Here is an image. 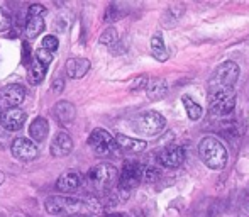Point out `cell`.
<instances>
[{"mask_svg":"<svg viewBox=\"0 0 249 217\" xmlns=\"http://www.w3.org/2000/svg\"><path fill=\"white\" fill-rule=\"evenodd\" d=\"M198 156L207 168L215 171L224 170L227 164V158H229L226 146L220 143V139L213 138V136H205L198 143Z\"/></svg>","mask_w":249,"mask_h":217,"instance_id":"cell-1","label":"cell"},{"mask_svg":"<svg viewBox=\"0 0 249 217\" xmlns=\"http://www.w3.org/2000/svg\"><path fill=\"white\" fill-rule=\"evenodd\" d=\"M44 209L50 216L54 217H70L83 214L85 211H95L92 204H87L78 199L68 197V195H53L44 202Z\"/></svg>","mask_w":249,"mask_h":217,"instance_id":"cell-2","label":"cell"},{"mask_svg":"<svg viewBox=\"0 0 249 217\" xmlns=\"http://www.w3.org/2000/svg\"><path fill=\"white\" fill-rule=\"evenodd\" d=\"M119 177L121 173L117 168L110 163H99L89 171L87 180L93 192L97 194H108L115 185H119Z\"/></svg>","mask_w":249,"mask_h":217,"instance_id":"cell-3","label":"cell"},{"mask_svg":"<svg viewBox=\"0 0 249 217\" xmlns=\"http://www.w3.org/2000/svg\"><path fill=\"white\" fill-rule=\"evenodd\" d=\"M236 90L234 89H209V107L215 115H229L236 108Z\"/></svg>","mask_w":249,"mask_h":217,"instance_id":"cell-4","label":"cell"},{"mask_svg":"<svg viewBox=\"0 0 249 217\" xmlns=\"http://www.w3.org/2000/svg\"><path fill=\"white\" fill-rule=\"evenodd\" d=\"M239 78V66L234 61H224L213 70L209 80V89H234Z\"/></svg>","mask_w":249,"mask_h":217,"instance_id":"cell-5","label":"cell"},{"mask_svg":"<svg viewBox=\"0 0 249 217\" xmlns=\"http://www.w3.org/2000/svg\"><path fill=\"white\" fill-rule=\"evenodd\" d=\"M142 171H144V164L136 163V162H127L124 163L119 177V194L122 195V199L129 197V192L132 188H136L142 181Z\"/></svg>","mask_w":249,"mask_h":217,"instance_id":"cell-6","label":"cell"},{"mask_svg":"<svg viewBox=\"0 0 249 217\" xmlns=\"http://www.w3.org/2000/svg\"><path fill=\"white\" fill-rule=\"evenodd\" d=\"M166 127V119L156 110H148L134 119V131L142 136H156Z\"/></svg>","mask_w":249,"mask_h":217,"instance_id":"cell-7","label":"cell"},{"mask_svg":"<svg viewBox=\"0 0 249 217\" xmlns=\"http://www.w3.org/2000/svg\"><path fill=\"white\" fill-rule=\"evenodd\" d=\"M87 143H89V146L92 148V151L95 153L97 156H110L115 149H119L117 141H115L114 136L102 127L93 129Z\"/></svg>","mask_w":249,"mask_h":217,"instance_id":"cell-8","label":"cell"},{"mask_svg":"<svg viewBox=\"0 0 249 217\" xmlns=\"http://www.w3.org/2000/svg\"><path fill=\"white\" fill-rule=\"evenodd\" d=\"M10 151L20 162H34L39 155V149H37V145L29 138H16L12 141V146H10Z\"/></svg>","mask_w":249,"mask_h":217,"instance_id":"cell-9","label":"cell"},{"mask_svg":"<svg viewBox=\"0 0 249 217\" xmlns=\"http://www.w3.org/2000/svg\"><path fill=\"white\" fill-rule=\"evenodd\" d=\"M26 99V89L19 83H9L0 90V106L3 110L7 108H16Z\"/></svg>","mask_w":249,"mask_h":217,"instance_id":"cell-10","label":"cell"},{"mask_svg":"<svg viewBox=\"0 0 249 217\" xmlns=\"http://www.w3.org/2000/svg\"><path fill=\"white\" fill-rule=\"evenodd\" d=\"M26 119H27V114L22 110V108H17V107L7 108V110H3L2 115H0V126H2L5 131L16 132L24 127Z\"/></svg>","mask_w":249,"mask_h":217,"instance_id":"cell-11","label":"cell"},{"mask_svg":"<svg viewBox=\"0 0 249 217\" xmlns=\"http://www.w3.org/2000/svg\"><path fill=\"white\" fill-rule=\"evenodd\" d=\"M183 162H185V151L180 146H168V148L161 149L158 153V163H161L164 168H170V170L181 166Z\"/></svg>","mask_w":249,"mask_h":217,"instance_id":"cell-12","label":"cell"},{"mask_svg":"<svg viewBox=\"0 0 249 217\" xmlns=\"http://www.w3.org/2000/svg\"><path fill=\"white\" fill-rule=\"evenodd\" d=\"M50 151L54 158H65V156H68L73 151V139L70 138L68 132L65 131L56 132V136L51 141Z\"/></svg>","mask_w":249,"mask_h":217,"instance_id":"cell-13","label":"cell"},{"mask_svg":"<svg viewBox=\"0 0 249 217\" xmlns=\"http://www.w3.org/2000/svg\"><path fill=\"white\" fill-rule=\"evenodd\" d=\"M53 117L61 126H70L76 119V107L68 100H59L53 107Z\"/></svg>","mask_w":249,"mask_h":217,"instance_id":"cell-14","label":"cell"},{"mask_svg":"<svg viewBox=\"0 0 249 217\" xmlns=\"http://www.w3.org/2000/svg\"><path fill=\"white\" fill-rule=\"evenodd\" d=\"M83 185V177L76 171H68V173H63L61 177L56 180V188L63 194H73L78 188H82Z\"/></svg>","mask_w":249,"mask_h":217,"instance_id":"cell-15","label":"cell"},{"mask_svg":"<svg viewBox=\"0 0 249 217\" xmlns=\"http://www.w3.org/2000/svg\"><path fill=\"white\" fill-rule=\"evenodd\" d=\"M90 68H92V63H90V59H87V58H70L65 66L66 75L73 80L83 78V76L89 73Z\"/></svg>","mask_w":249,"mask_h":217,"instance_id":"cell-16","label":"cell"},{"mask_svg":"<svg viewBox=\"0 0 249 217\" xmlns=\"http://www.w3.org/2000/svg\"><path fill=\"white\" fill-rule=\"evenodd\" d=\"M115 141H117V148L124 149V151L129 153H141L146 149L148 143L144 139H136V138H129V136L124 134H117L115 136Z\"/></svg>","mask_w":249,"mask_h":217,"instance_id":"cell-17","label":"cell"},{"mask_svg":"<svg viewBox=\"0 0 249 217\" xmlns=\"http://www.w3.org/2000/svg\"><path fill=\"white\" fill-rule=\"evenodd\" d=\"M50 134V122L44 117H36L29 124V136L36 143H43Z\"/></svg>","mask_w":249,"mask_h":217,"instance_id":"cell-18","label":"cell"},{"mask_svg":"<svg viewBox=\"0 0 249 217\" xmlns=\"http://www.w3.org/2000/svg\"><path fill=\"white\" fill-rule=\"evenodd\" d=\"M48 73V66L37 58H33V63L27 66V82L31 85H39Z\"/></svg>","mask_w":249,"mask_h":217,"instance_id":"cell-19","label":"cell"},{"mask_svg":"<svg viewBox=\"0 0 249 217\" xmlns=\"http://www.w3.org/2000/svg\"><path fill=\"white\" fill-rule=\"evenodd\" d=\"M168 93V83L163 78H153L149 80L148 87H146V95L149 100L156 102V100L164 99V95Z\"/></svg>","mask_w":249,"mask_h":217,"instance_id":"cell-20","label":"cell"},{"mask_svg":"<svg viewBox=\"0 0 249 217\" xmlns=\"http://www.w3.org/2000/svg\"><path fill=\"white\" fill-rule=\"evenodd\" d=\"M44 31V19L39 16H27L26 26H24V34L27 39H34Z\"/></svg>","mask_w":249,"mask_h":217,"instance_id":"cell-21","label":"cell"},{"mask_svg":"<svg viewBox=\"0 0 249 217\" xmlns=\"http://www.w3.org/2000/svg\"><path fill=\"white\" fill-rule=\"evenodd\" d=\"M151 54L156 61L164 63L168 59V50H166V44L163 41V36L161 33H156L153 37H151Z\"/></svg>","mask_w":249,"mask_h":217,"instance_id":"cell-22","label":"cell"},{"mask_svg":"<svg viewBox=\"0 0 249 217\" xmlns=\"http://www.w3.org/2000/svg\"><path fill=\"white\" fill-rule=\"evenodd\" d=\"M181 102H183L185 112H187V115H188V119H190V121H198V119L202 117L203 108H202V106H200L198 102H195V100L192 99V97L183 95Z\"/></svg>","mask_w":249,"mask_h":217,"instance_id":"cell-23","label":"cell"},{"mask_svg":"<svg viewBox=\"0 0 249 217\" xmlns=\"http://www.w3.org/2000/svg\"><path fill=\"white\" fill-rule=\"evenodd\" d=\"M117 41H119V36H117V31H115L114 27H107L105 33L100 36V43L104 44V46H108V48H112L114 44H117Z\"/></svg>","mask_w":249,"mask_h":217,"instance_id":"cell-24","label":"cell"},{"mask_svg":"<svg viewBox=\"0 0 249 217\" xmlns=\"http://www.w3.org/2000/svg\"><path fill=\"white\" fill-rule=\"evenodd\" d=\"M161 177V171L158 170L156 166H144V171H142V181H148V183H153V181H158Z\"/></svg>","mask_w":249,"mask_h":217,"instance_id":"cell-25","label":"cell"},{"mask_svg":"<svg viewBox=\"0 0 249 217\" xmlns=\"http://www.w3.org/2000/svg\"><path fill=\"white\" fill-rule=\"evenodd\" d=\"M122 16H124V12L119 9L117 3H112V5H108L107 12H105V20H107V22H112V20L121 19Z\"/></svg>","mask_w":249,"mask_h":217,"instance_id":"cell-26","label":"cell"},{"mask_svg":"<svg viewBox=\"0 0 249 217\" xmlns=\"http://www.w3.org/2000/svg\"><path fill=\"white\" fill-rule=\"evenodd\" d=\"M148 83H149L148 75H139V76H136V78L132 80V83H131V87H129V89H131L132 92H138V90H146Z\"/></svg>","mask_w":249,"mask_h":217,"instance_id":"cell-27","label":"cell"},{"mask_svg":"<svg viewBox=\"0 0 249 217\" xmlns=\"http://www.w3.org/2000/svg\"><path fill=\"white\" fill-rule=\"evenodd\" d=\"M10 27H12V19H10L9 14L0 7V33H5Z\"/></svg>","mask_w":249,"mask_h":217,"instance_id":"cell-28","label":"cell"},{"mask_svg":"<svg viewBox=\"0 0 249 217\" xmlns=\"http://www.w3.org/2000/svg\"><path fill=\"white\" fill-rule=\"evenodd\" d=\"M58 46H59V41H58V37L56 36H46L43 39V46L41 48H44V50H48V51H51V53H54L56 50H58Z\"/></svg>","mask_w":249,"mask_h":217,"instance_id":"cell-29","label":"cell"},{"mask_svg":"<svg viewBox=\"0 0 249 217\" xmlns=\"http://www.w3.org/2000/svg\"><path fill=\"white\" fill-rule=\"evenodd\" d=\"M34 58H37L39 61H43L46 66H50L51 61H53V53H51V51H48V50H44V48H39V50L36 51V56H34Z\"/></svg>","mask_w":249,"mask_h":217,"instance_id":"cell-30","label":"cell"},{"mask_svg":"<svg viewBox=\"0 0 249 217\" xmlns=\"http://www.w3.org/2000/svg\"><path fill=\"white\" fill-rule=\"evenodd\" d=\"M44 14H46V7L41 5V3H33V5H29V16L43 17Z\"/></svg>","mask_w":249,"mask_h":217,"instance_id":"cell-31","label":"cell"},{"mask_svg":"<svg viewBox=\"0 0 249 217\" xmlns=\"http://www.w3.org/2000/svg\"><path fill=\"white\" fill-rule=\"evenodd\" d=\"M63 87H65V82H63L61 78H56L54 83H53V90H54V92H58V93L63 90Z\"/></svg>","mask_w":249,"mask_h":217,"instance_id":"cell-32","label":"cell"},{"mask_svg":"<svg viewBox=\"0 0 249 217\" xmlns=\"http://www.w3.org/2000/svg\"><path fill=\"white\" fill-rule=\"evenodd\" d=\"M244 211L249 212V192L246 194V197H244Z\"/></svg>","mask_w":249,"mask_h":217,"instance_id":"cell-33","label":"cell"},{"mask_svg":"<svg viewBox=\"0 0 249 217\" xmlns=\"http://www.w3.org/2000/svg\"><path fill=\"white\" fill-rule=\"evenodd\" d=\"M131 217H146V216L142 214V212H132Z\"/></svg>","mask_w":249,"mask_h":217,"instance_id":"cell-34","label":"cell"},{"mask_svg":"<svg viewBox=\"0 0 249 217\" xmlns=\"http://www.w3.org/2000/svg\"><path fill=\"white\" fill-rule=\"evenodd\" d=\"M3 180H5V175H3L2 171H0V185L3 183Z\"/></svg>","mask_w":249,"mask_h":217,"instance_id":"cell-35","label":"cell"},{"mask_svg":"<svg viewBox=\"0 0 249 217\" xmlns=\"http://www.w3.org/2000/svg\"><path fill=\"white\" fill-rule=\"evenodd\" d=\"M70 217H93V216H89V214H78V216H70Z\"/></svg>","mask_w":249,"mask_h":217,"instance_id":"cell-36","label":"cell"}]
</instances>
